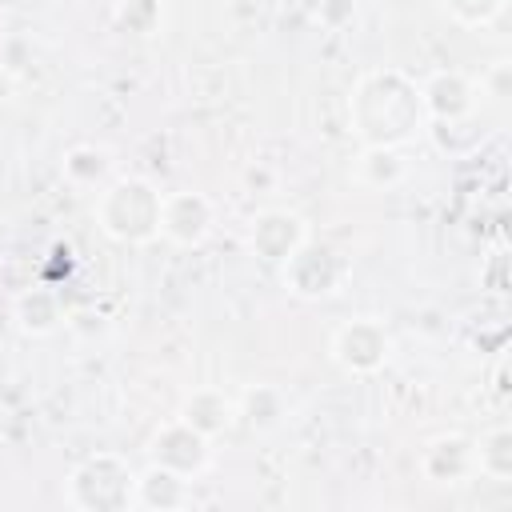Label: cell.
Listing matches in <instances>:
<instances>
[{"instance_id": "8", "label": "cell", "mask_w": 512, "mask_h": 512, "mask_svg": "<svg viewBox=\"0 0 512 512\" xmlns=\"http://www.w3.org/2000/svg\"><path fill=\"white\" fill-rule=\"evenodd\" d=\"M304 240H308V224H304L296 212H288V208H268V212H260V216L252 220V228H248V248H252V256H260V260H268V264H284Z\"/></svg>"}, {"instance_id": "12", "label": "cell", "mask_w": 512, "mask_h": 512, "mask_svg": "<svg viewBox=\"0 0 512 512\" xmlns=\"http://www.w3.org/2000/svg\"><path fill=\"white\" fill-rule=\"evenodd\" d=\"M12 316H16L20 332H28V336H48V332H56V328L64 324V304H60V296H56L52 288L32 284V288H24V292L16 296Z\"/></svg>"}, {"instance_id": "14", "label": "cell", "mask_w": 512, "mask_h": 512, "mask_svg": "<svg viewBox=\"0 0 512 512\" xmlns=\"http://www.w3.org/2000/svg\"><path fill=\"white\" fill-rule=\"evenodd\" d=\"M404 172H408L404 156L396 148H384V144H368L356 160V180L364 188H396L404 180Z\"/></svg>"}, {"instance_id": "19", "label": "cell", "mask_w": 512, "mask_h": 512, "mask_svg": "<svg viewBox=\"0 0 512 512\" xmlns=\"http://www.w3.org/2000/svg\"><path fill=\"white\" fill-rule=\"evenodd\" d=\"M440 4L464 28H484V24H492L504 12V0H440Z\"/></svg>"}, {"instance_id": "11", "label": "cell", "mask_w": 512, "mask_h": 512, "mask_svg": "<svg viewBox=\"0 0 512 512\" xmlns=\"http://www.w3.org/2000/svg\"><path fill=\"white\" fill-rule=\"evenodd\" d=\"M180 420L192 424L196 432H204L208 440L228 432L232 420H236V404L224 396V388H196L184 396V408H180Z\"/></svg>"}, {"instance_id": "16", "label": "cell", "mask_w": 512, "mask_h": 512, "mask_svg": "<svg viewBox=\"0 0 512 512\" xmlns=\"http://www.w3.org/2000/svg\"><path fill=\"white\" fill-rule=\"evenodd\" d=\"M236 416H244L252 428H276L280 424V416H284V396H280V388H272V384H256V388H248L244 396H240V404H236Z\"/></svg>"}, {"instance_id": "2", "label": "cell", "mask_w": 512, "mask_h": 512, "mask_svg": "<svg viewBox=\"0 0 512 512\" xmlns=\"http://www.w3.org/2000/svg\"><path fill=\"white\" fill-rule=\"evenodd\" d=\"M160 200H164V192H156L148 180L120 176V180L100 188V196H96V224H100V232L108 240L144 244V240L160 236Z\"/></svg>"}, {"instance_id": "17", "label": "cell", "mask_w": 512, "mask_h": 512, "mask_svg": "<svg viewBox=\"0 0 512 512\" xmlns=\"http://www.w3.org/2000/svg\"><path fill=\"white\" fill-rule=\"evenodd\" d=\"M476 468L492 480H508L512 476V432L508 428H492L480 444H476Z\"/></svg>"}, {"instance_id": "9", "label": "cell", "mask_w": 512, "mask_h": 512, "mask_svg": "<svg viewBox=\"0 0 512 512\" xmlns=\"http://www.w3.org/2000/svg\"><path fill=\"white\" fill-rule=\"evenodd\" d=\"M420 100H424V116L436 124H460L472 116L476 108V84L464 72H432L420 84Z\"/></svg>"}, {"instance_id": "10", "label": "cell", "mask_w": 512, "mask_h": 512, "mask_svg": "<svg viewBox=\"0 0 512 512\" xmlns=\"http://www.w3.org/2000/svg\"><path fill=\"white\" fill-rule=\"evenodd\" d=\"M420 468L432 484H460L464 476L476 472V444L468 436H436L424 448Z\"/></svg>"}, {"instance_id": "18", "label": "cell", "mask_w": 512, "mask_h": 512, "mask_svg": "<svg viewBox=\"0 0 512 512\" xmlns=\"http://www.w3.org/2000/svg\"><path fill=\"white\" fill-rule=\"evenodd\" d=\"M116 24L132 36H156L164 24V8H160V0H120Z\"/></svg>"}, {"instance_id": "13", "label": "cell", "mask_w": 512, "mask_h": 512, "mask_svg": "<svg viewBox=\"0 0 512 512\" xmlns=\"http://www.w3.org/2000/svg\"><path fill=\"white\" fill-rule=\"evenodd\" d=\"M188 504V480L180 472H168L160 464H148V472L136 476V508H184Z\"/></svg>"}, {"instance_id": "5", "label": "cell", "mask_w": 512, "mask_h": 512, "mask_svg": "<svg viewBox=\"0 0 512 512\" xmlns=\"http://www.w3.org/2000/svg\"><path fill=\"white\" fill-rule=\"evenodd\" d=\"M332 360L352 372V376H372L388 364L392 356V336L384 328V320L376 316H356V320H344L336 332H332V344H328Z\"/></svg>"}, {"instance_id": "22", "label": "cell", "mask_w": 512, "mask_h": 512, "mask_svg": "<svg viewBox=\"0 0 512 512\" xmlns=\"http://www.w3.org/2000/svg\"><path fill=\"white\" fill-rule=\"evenodd\" d=\"M12 92H16V76L0 64V104H8V100H12Z\"/></svg>"}, {"instance_id": "15", "label": "cell", "mask_w": 512, "mask_h": 512, "mask_svg": "<svg viewBox=\"0 0 512 512\" xmlns=\"http://www.w3.org/2000/svg\"><path fill=\"white\" fill-rule=\"evenodd\" d=\"M112 172V156L108 148H96V144H76L68 156H64V176L80 188H96L104 184V176Z\"/></svg>"}, {"instance_id": "7", "label": "cell", "mask_w": 512, "mask_h": 512, "mask_svg": "<svg viewBox=\"0 0 512 512\" xmlns=\"http://www.w3.org/2000/svg\"><path fill=\"white\" fill-rule=\"evenodd\" d=\"M148 460L168 468V472H180L184 480L200 476L212 460V448H208V436L196 432L192 424H184L180 416H172L168 424H160V432L152 436L148 444Z\"/></svg>"}, {"instance_id": "1", "label": "cell", "mask_w": 512, "mask_h": 512, "mask_svg": "<svg viewBox=\"0 0 512 512\" xmlns=\"http://www.w3.org/2000/svg\"><path fill=\"white\" fill-rule=\"evenodd\" d=\"M348 120H352V132L364 140V148L368 144L400 148L428 124L420 84L400 68H376L360 76V84L352 88Z\"/></svg>"}, {"instance_id": "6", "label": "cell", "mask_w": 512, "mask_h": 512, "mask_svg": "<svg viewBox=\"0 0 512 512\" xmlns=\"http://www.w3.org/2000/svg\"><path fill=\"white\" fill-rule=\"evenodd\" d=\"M216 224V208L204 192L180 188V192H164L160 200V236H168L180 248H200L212 236Z\"/></svg>"}, {"instance_id": "3", "label": "cell", "mask_w": 512, "mask_h": 512, "mask_svg": "<svg viewBox=\"0 0 512 512\" xmlns=\"http://www.w3.org/2000/svg\"><path fill=\"white\" fill-rule=\"evenodd\" d=\"M64 496L80 512H128L136 508V472L124 456L96 452L72 468Z\"/></svg>"}, {"instance_id": "21", "label": "cell", "mask_w": 512, "mask_h": 512, "mask_svg": "<svg viewBox=\"0 0 512 512\" xmlns=\"http://www.w3.org/2000/svg\"><path fill=\"white\" fill-rule=\"evenodd\" d=\"M484 88H488L492 100H504V92H508V64H504V60L492 64V72L484 76Z\"/></svg>"}, {"instance_id": "4", "label": "cell", "mask_w": 512, "mask_h": 512, "mask_svg": "<svg viewBox=\"0 0 512 512\" xmlns=\"http://www.w3.org/2000/svg\"><path fill=\"white\" fill-rule=\"evenodd\" d=\"M280 276L288 284V292L304 296V300H324V296H336L348 276H352V260L340 256L336 248L328 244H312L304 240L284 264H280Z\"/></svg>"}, {"instance_id": "20", "label": "cell", "mask_w": 512, "mask_h": 512, "mask_svg": "<svg viewBox=\"0 0 512 512\" xmlns=\"http://www.w3.org/2000/svg\"><path fill=\"white\" fill-rule=\"evenodd\" d=\"M0 64L20 80V72L32 64V48H28V40H24V36H4V40H0Z\"/></svg>"}]
</instances>
